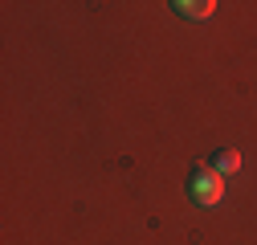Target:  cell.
Instances as JSON below:
<instances>
[{
    "label": "cell",
    "mask_w": 257,
    "mask_h": 245,
    "mask_svg": "<svg viewBox=\"0 0 257 245\" xmlns=\"http://www.w3.org/2000/svg\"><path fill=\"white\" fill-rule=\"evenodd\" d=\"M208 168L224 180V176H233V172H241V156H237V151L233 147H216L212 151V156H208Z\"/></svg>",
    "instance_id": "cell-2"
},
{
    "label": "cell",
    "mask_w": 257,
    "mask_h": 245,
    "mask_svg": "<svg viewBox=\"0 0 257 245\" xmlns=\"http://www.w3.org/2000/svg\"><path fill=\"white\" fill-rule=\"evenodd\" d=\"M172 9L180 13V17H188V21H204V17H212V0H172Z\"/></svg>",
    "instance_id": "cell-3"
},
{
    "label": "cell",
    "mask_w": 257,
    "mask_h": 245,
    "mask_svg": "<svg viewBox=\"0 0 257 245\" xmlns=\"http://www.w3.org/2000/svg\"><path fill=\"white\" fill-rule=\"evenodd\" d=\"M188 200L192 204H200V208H212L224 200V180L212 172V168H196V172H188Z\"/></svg>",
    "instance_id": "cell-1"
}]
</instances>
